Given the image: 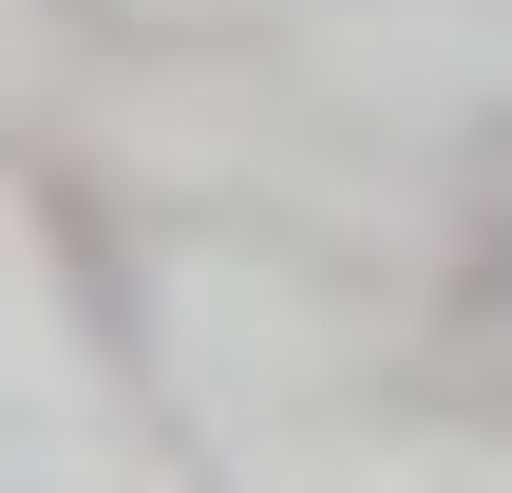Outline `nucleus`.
I'll return each mask as SVG.
<instances>
[{"label":"nucleus","instance_id":"obj_1","mask_svg":"<svg viewBox=\"0 0 512 493\" xmlns=\"http://www.w3.org/2000/svg\"><path fill=\"white\" fill-rule=\"evenodd\" d=\"M456 228H475V285L512 304V114L475 133V152H456Z\"/></svg>","mask_w":512,"mask_h":493}]
</instances>
